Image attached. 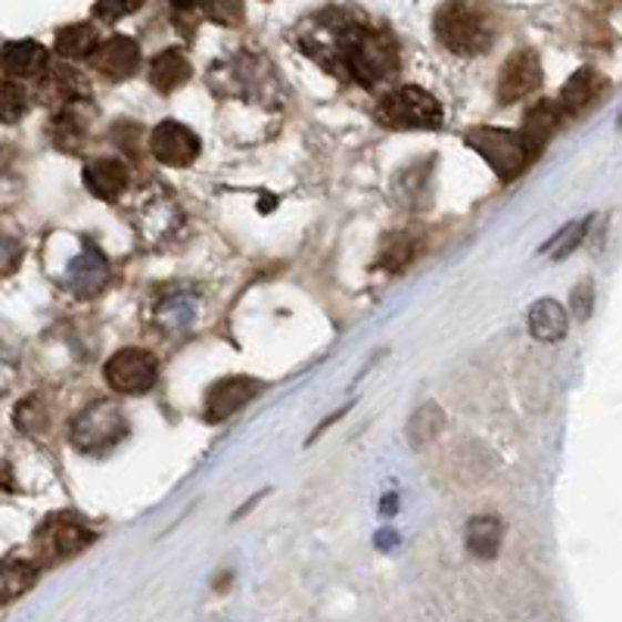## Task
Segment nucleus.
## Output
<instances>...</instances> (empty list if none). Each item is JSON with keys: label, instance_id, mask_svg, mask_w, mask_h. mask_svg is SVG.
Returning <instances> with one entry per match:
<instances>
[{"label": "nucleus", "instance_id": "obj_3", "mask_svg": "<svg viewBox=\"0 0 622 622\" xmlns=\"http://www.w3.org/2000/svg\"><path fill=\"white\" fill-rule=\"evenodd\" d=\"M467 146L477 150L482 160L489 162L494 175L501 181H513L520 172H527V165L536 160V153L529 150V144L523 141L520 131L508 129H473L467 134Z\"/></svg>", "mask_w": 622, "mask_h": 622}, {"label": "nucleus", "instance_id": "obj_22", "mask_svg": "<svg viewBox=\"0 0 622 622\" xmlns=\"http://www.w3.org/2000/svg\"><path fill=\"white\" fill-rule=\"evenodd\" d=\"M34 579H38L34 563H29V560H7V567H3V601L7 604L17 601L19 594L32 589Z\"/></svg>", "mask_w": 622, "mask_h": 622}, {"label": "nucleus", "instance_id": "obj_13", "mask_svg": "<svg viewBox=\"0 0 622 622\" xmlns=\"http://www.w3.org/2000/svg\"><path fill=\"white\" fill-rule=\"evenodd\" d=\"M131 172L125 160L115 156H103L84 165V187L94 193L96 200H119L122 191L129 187Z\"/></svg>", "mask_w": 622, "mask_h": 622}, {"label": "nucleus", "instance_id": "obj_28", "mask_svg": "<svg viewBox=\"0 0 622 622\" xmlns=\"http://www.w3.org/2000/svg\"><path fill=\"white\" fill-rule=\"evenodd\" d=\"M594 289H591V281H582L579 287L573 289V312H575V318H589V312H591V296Z\"/></svg>", "mask_w": 622, "mask_h": 622}, {"label": "nucleus", "instance_id": "obj_24", "mask_svg": "<svg viewBox=\"0 0 622 622\" xmlns=\"http://www.w3.org/2000/svg\"><path fill=\"white\" fill-rule=\"evenodd\" d=\"M203 13H206V19H212L215 26L234 29V26H239L243 17H246V7H243V0H206V3H203Z\"/></svg>", "mask_w": 622, "mask_h": 622}, {"label": "nucleus", "instance_id": "obj_5", "mask_svg": "<svg viewBox=\"0 0 622 622\" xmlns=\"http://www.w3.org/2000/svg\"><path fill=\"white\" fill-rule=\"evenodd\" d=\"M380 122H386L389 129H417V131H432L442 125V103L415 84H405L399 91L386 94L380 100Z\"/></svg>", "mask_w": 622, "mask_h": 622}, {"label": "nucleus", "instance_id": "obj_17", "mask_svg": "<svg viewBox=\"0 0 622 622\" xmlns=\"http://www.w3.org/2000/svg\"><path fill=\"white\" fill-rule=\"evenodd\" d=\"M601 91H604V79L594 69H579L573 79L563 84V91H560V110H563V115L567 112L575 115V112L589 110Z\"/></svg>", "mask_w": 622, "mask_h": 622}, {"label": "nucleus", "instance_id": "obj_14", "mask_svg": "<svg viewBox=\"0 0 622 622\" xmlns=\"http://www.w3.org/2000/svg\"><path fill=\"white\" fill-rule=\"evenodd\" d=\"M48 48L38 41H10L3 48V69L10 79H38L48 75Z\"/></svg>", "mask_w": 622, "mask_h": 622}, {"label": "nucleus", "instance_id": "obj_29", "mask_svg": "<svg viewBox=\"0 0 622 622\" xmlns=\"http://www.w3.org/2000/svg\"><path fill=\"white\" fill-rule=\"evenodd\" d=\"M175 10H196L200 3H206V0H169Z\"/></svg>", "mask_w": 622, "mask_h": 622}, {"label": "nucleus", "instance_id": "obj_18", "mask_svg": "<svg viewBox=\"0 0 622 622\" xmlns=\"http://www.w3.org/2000/svg\"><path fill=\"white\" fill-rule=\"evenodd\" d=\"M53 48L63 60H94V53L100 50V32L91 22H75L57 32Z\"/></svg>", "mask_w": 622, "mask_h": 622}, {"label": "nucleus", "instance_id": "obj_10", "mask_svg": "<svg viewBox=\"0 0 622 622\" xmlns=\"http://www.w3.org/2000/svg\"><path fill=\"white\" fill-rule=\"evenodd\" d=\"M262 384L256 377H227L218 380L206 392V405H203V417L208 424H222L231 415H237L243 405H249V399L256 396Z\"/></svg>", "mask_w": 622, "mask_h": 622}, {"label": "nucleus", "instance_id": "obj_15", "mask_svg": "<svg viewBox=\"0 0 622 622\" xmlns=\"http://www.w3.org/2000/svg\"><path fill=\"white\" fill-rule=\"evenodd\" d=\"M191 60L184 57V50L177 48H169L156 53L153 60H150V84L160 91V94H172L177 88H184L187 81H191Z\"/></svg>", "mask_w": 622, "mask_h": 622}, {"label": "nucleus", "instance_id": "obj_26", "mask_svg": "<svg viewBox=\"0 0 622 622\" xmlns=\"http://www.w3.org/2000/svg\"><path fill=\"white\" fill-rule=\"evenodd\" d=\"M417 249H420L417 239L399 237L392 246H386L384 249V265L389 268V272H399V268H405V265L417 256Z\"/></svg>", "mask_w": 622, "mask_h": 622}, {"label": "nucleus", "instance_id": "obj_7", "mask_svg": "<svg viewBox=\"0 0 622 622\" xmlns=\"http://www.w3.org/2000/svg\"><path fill=\"white\" fill-rule=\"evenodd\" d=\"M150 150H153V156L162 165L184 169V165H191L200 156L203 144H200V137L187 125L165 119V122H160L156 129L150 131Z\"/></svg>", "mask_w": 622, "mask_h": 622}, {"label": "nucleus", "instance_id": "obj_8", "mask_svg": "<svg viewBox=\"0 0 622 622\" xmlns=\"http://www.w3.org/2000/svg\"><path fill=\"white\" fill-rule=\"evenodd\" d=\"M91 542H94V532L84 527V523H79L75 517H65V513L48 520L41 527V532H38V548L50 560L72 558V554L84 551Z\"/></svg>", "mask_w": 622, "mask_h": 622}, {"label": "nucleus", "instance_id": "obj_20", "mask_svg": "<svg viewBox=\"0 0 622 622\" xmlns=\"http://www.w3.org/2000/svg\"><path fill=\"white\" fill-rule=\"evenodd\" d=\"M501 536H504V529H501V520H494V517H473L470 523H467V532H463V542H467V551L479 560H492L498 554V548H501Z\"/></svg>", "mask_w": 622, "mask_h": 622}, {"label": "nucleus", "instance_id": "obj_1", "mask_svg": "<svg viewBox=\"0 0 622 622\" xmlns=\"http://www.w3.org/2000/svg\"><path fill=\"white\" fill-rule=\"evenodd\" d=\"M299 41L318 63L343 72L361 88H377L399 72V41L386 29L358 22L343 10H327L308 19Z\"/></svg>", "mask_w": 622, "mask_h": 622}, {"label": "nucleus", "instance_id": "obj_25", "mask_svg": "<svg viewBox=\"0 0 622 622\" xmlns=\"http://www.w3.org/2000/svg\"><path fill=\"white\" fill-rule=\"evenodd\" d=\"M144 7V0H96L94 17L100 22H119V19L131 17Z\"/></svg>", "mask_w": 622, "mask_h": 622}, {"label": "nucleus", "instance_id": "obj_23", "mask_svg": "<svg viewBox=\"0 0 622 622\" xmlns=\"http://www.w3.org/2000/svg\"><path fill=\"white\" fill-rule=\"evenodd\" d=\"M26 112H29V91H26V84H19L17 79H7L3 81V110H0L3 122L13 125Z\"/></svg>", "mask_w": 622, "mask_h": 622}, {"label": "nucleus", "instance_id": "obj_11", "mask_svg": "<svg viewBox=\"0 0 622 622\" xmlns=\"http://www.w3.org/2000/svg\"><path fill=\"white\" fill-rule=\"evenodd\" d=\"M94 69L110 81H125L141 69V48L129 34H115L103 41L94 53Z\"/></svg>", "mask_w": 622, "mask_h": 622}, {"label": "nucleus", "instance_id": "obj_16", "mask_svg": "<svg viewBox=\"0 0 622 622\" xmlns=\"http://www.w3.org/2000/svg\"><path fill=\"white\" fill-rule=\"evenodd\" d=\"M560 119H563V110H560L558 100H539L536 106H529L527 115H523V141L529 144V150L539 156L542 146L551 141V134L558 131Z\"/></svg>", "mask_w": 622, "mask_h": 622}, {"label": "nucleus", "instance_id": "obj_21", "mask_svg": "<svg viewBox=\"0 0 622 622\" xmlns=\"http://www.w3.org/2000/svg\"><path fill=\"white\" fill-rule=\"evenodd\" d=\"M446 427V415H442V408L439 405H424L415 417H411V424H408V436H411V446L415 448H424L430 446L432 439L442 432Z\"/></svg>", "mask_w": 622, "mask_h": 622}, {"label": "nucleus", "instance_id": "obj_4", "mask_svg": "<svg viewBox=\"0 0 622 622\" xmlns=\"http://www.w3.org/2000/svg\"><path fill=\"white\" fill-rule=\"evenodd\" d=\"M129 436V417L115 401L88 405L72 424V446L84 455H103Z\"/></svg>", "mask_w": 622, "mask_h": 622}, {"label": "nucleus", "instance_id": "obj_9", "mask_svg": "<svg viewBox=\"0 0 622 622\" xmlns=\"http://www.w3.org/2000/svg\"><path fill=\"white\" fill-rule=\"evenodd\" d=\"M542 84V63L532 50H517L498 75V100L517 103Z\"/></svg>", "mask_w": 622, "mask_h": 622}, {"label": "nucleus", "instance_id": "obj_19", "mask_svg": "<svg viewBox=\"0 0 622 622\" xmlns=\"http://www.w3.org/2000/svg\"><path fill=\"white\" fill-rule=\"evenodd\" d=\"M567 312H563V305L554 303V299H539V303L532 305V312H529V330L536 339H542V343H558L567 336Z\"/></svg>", "mask_w": 622, "mask_h": 622}, {"label": "nucleus", "instance_id": "obj_27", "mask_svg": "<svg viewBox=\"0 0 622 622\" xmlns=\"http://www.w3.org/2000/svg\"><path fill=\"white\" fill-rule=\"evenodd\" d=\"M591 218H585V222H575L570 224V227H563V234H560L554 243H551V253H554V258H563L570 249H573L579 239L585 237V227H589Z\"/></svg>", "mask_w": 622, "mask_h": 622}, {"label": "nucleus", "instance_id": "obj_2", "mask_svg": "<svg viewBox=\"0 0 622 622\" xmlns=\"http://www.w3.org/2000/svg\"><path fill=\"white\" fill-rule=\"evenodd\" d=\"M432 29L439 44L458 57H479L492 48L494 19L477 0H448L436 10Z\"/></svg>", "mask_w": 622, "mask_h": 622}, {"label": "nucleus", "instance_id": "obj_12", "mask_svg": "<svg viewBox=\"0 0 622 622\" xmlns=\"http://www.w3.org/2000/svg\"><path fill=\"white\" fill-rule=\"evenodd\" d=\"M88 103L75 100V103H63L60 110L53 112L50 119L48 134L53 144L65 150V153H75L81 150V144L88 141V125H91V110H84Z\"/></svg>", "mask_w": 622, "mask_h": 622}, {"label": "nucleus", "instance_id": "obj_6", "mask_svg": "<svg viewBox=\"0 0 622 622\" xmlns=\"http://www.w3.org/2000/svg\"><path fill=\"white\" fill-rule=\"evenodd\" d=\"M103 377L122 396H144L160 380V365L146 349H122L106 361Z\"/></svg>", "mask_w": 622, "mask_h": 622}]
</instances>
